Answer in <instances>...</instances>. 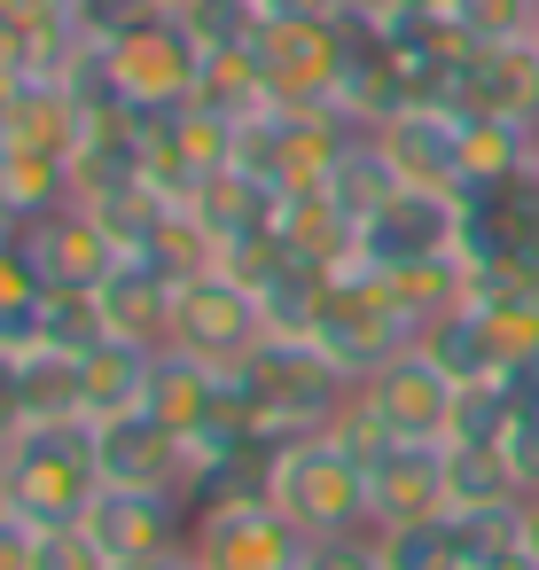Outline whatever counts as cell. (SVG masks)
Listing matches in <instances>:
<instances>
[{"label": "cell", "mask_w": 539, "mask_h": 570, "mask_svg": "<svg viewBox=\"0 0 539 570\" xmlns=\"http://www.w3.org/2000/svg\"><path fill=\"white\" fill-rule=\"evenodd\" d=\"M0 461H9V515L32 531H71L102 500L95 422H32Z\"/></svg>", "instance_id": "1"}, {"label": "cell", "mask_w": 539, "mask_h": 570, "mask_svg": "<svg viewBox=\"0 0 539 570\" xmlns=\"http://www.w3.org/2000/svg\"><path fill=\"white\" fill-rule=\"evenodd\" d=\"M243 391H251V414L290 445V438H313V430H336V414L352 406V367H336L313 336H266L243 367Z\"/></svg>", "instance_id": "2"}, {"label": "cell", "mask_w": 539, "mask_h": 570, "mask_svg": "<svg viewBox=\"0 0 539 570\" xmlns=\"http://www.w3.org/2000/svg\"><path fill=\"white\" fill-rule=\"evenodd\" d=\"M274 508H282L305 539L375 531V515H367V461H360L336 430L290 438L282 461H274Z\"/></svg>", "instance_id": "3"}, {"label": "cell", "mask_w": 539, "mask_h": 570, "mask_svg": "<svg viewBox=\"0 0 539 570\" xmlns=\"http://www.w3.org/2000/svg\"><path fill=\"white\" fill-rule=\"evenodd\" d=\"M461 258L484 289H539V173L461 188Z\"/></svg>", "instance_id": "4"}, {"label": "cell", "mask_w": 539, "mask_h": 570, "mask_svg": "<svg viewBox=\"0 0 539 570\" xmlns=\"http://www.w3.org/2000/svg\"><path fill=\"white\" fill-rule=\"evenodd\" d=\"M313 344L336 360V367H352V375H375L383 360H399L406 344H414V321H406V305L391 297V282L375 274V266H336L329 274V289H321V313H313Z\"/></svg>", "instance_id": "5"}, {"label": "cell", "mask_w": 539, "mask_h": 570, "mask_svg": "<svg viewBox=\"0 0 539 570\" xmlns=\"http://www.w3.org/2000/svg\"><path fill=\"white\" fill-rule=\"evenodd\" d=\"M453 399H461V383H453L445 367H430L414 344H406L399 360H383L375 375L352 383V414H360L383 445H445Z\"/></svg>", "instance_id": "6"}, {"label": "cell", "mask_w": 539, "mask_h": 570, "mask_svg": "<svg viewBox=\"0 0 539 570\" xmlns=\"http://www.w3.org/2000/svg\"><path fill=\"white\" fill-rule=\"evenodd\" d=\"M258 63H266L274 102L336 110L344 63H352V24H344V17H282V24L258 32Z\"/></svg>", "instance_id": "7"}, {"label": "cell", "mask_w": 539, "mask_h": 570, "mask_svg": "<svg viewBox=\"0 0 539 570\" xmlns=\"http://www.w3.org/2000/svg\"><path fill=\"white\" fill-rule=\"evenodd\" d=\"M258 344H266V313H258V297L235 274H188L173 289L165 352H188V360H212V367H243Z\"/></svg>", "instance_id": "8"}, {"label": "cell", "mask_w": 539, "mask_h": 570, "mask_svg": "<svg viewBox=\"0 0 539 570\" xmlns=\"http://www.w3.org/2000/svg\"><path fill=\"white\" fill-rule=\"evenodd\" d=\"M102 71H110V87H118L141 118H173V110H188V95H196L204 48L180 32V17H149V24H134L118 48H102Z\"/></svg>", "instance_id": "9"}, {"label": "cell", "mask_w": 539, "mask_h": 570, "mask_svg": "<svg viewBox=\"0 0 539 570\" xmlns=\"http://www.w3.org/2000/svg\"><path fill=\"white\" fill-rule=\"evenodd\" d=\"M95 461H102V484H134V492H196V445L149 414V406H126V414H102L95 422Z\"/></svg>", "instance_id": "10"}, {"label": "cell", "mask_w": 539, "mask_h": 570, "mask_svg": "<svg viewBox=\"0 0 539 570\" xmlns=\"http://www.w3.org/2000/svg\"><path fill=\"white\" fill-rule=\"evenodd\" d=\"M188 554L204 570H297L305 531L274 500H227V508H196Z\"/></svg>", "instance_id": "11"}, {"label": "cell", "mask_w": 539, "mask_h": 570, "mask_svg": "<svg viewBox=\"0 0 539 570\" xmlns=\"http://www.w3.org/2000/svg\"><path fill=\"white\" fill-rule=\"evenodd\" d=\"M438 250H461V196L399 188L383 212L360 219V266H375V274H399V266L438 258Z\"/></svg>", "instance_id": "12"}, {"label": "cell", "mask_w": 539, "mask_h": 570, "mask_svg": "<svg viewBox=\"0 0 539 570\" xmlns=\"http://www.w3.org/2000/svg\"><path fill=\"white\" fill-rule=\"evenodd\" d=\"M188 523L196 508L180 492H134V484H102L87 531L102 539L110 562H165V554H188Z\"/></svg>", "instance_id": "13"}, {"label": "cell", "mask_w": 539, "mask_h": 570, "mask_svg": "<svg viewBox=\"0 0 539 570\" xmlns=\"http://www.w3.org/2000/svg\"><path fill=\"white\" fill-rule=\"evenodd\" d=\"M383 157L399 165L406 188H438V196H461L469 173H461V110L453 102H406L399 118L375 126Z\"/></svg>", "instance_id": "14"}, {"label": "cell", "mask_w": 539, "mask_h": 570, "mask_svg": "<svg viewBox=\"0 0 539 570\" xmlns=\"http://www.w3.org/2000/svg\"><path fill=\"white\" fill-rule=\"evenodd\" d=\"M453 110H477V118H523L539 126V40H492V48H469L453 87H445Z\"/></svg>", "instance_id": "15"}, {"label": "cell", "mask_w": 539, "mask_h": 570, "mask_svg": "<svg viewBox=\"0 0 539 570\" xmlns=\"http://www.w3.org/2000/svg\"><path fill=\"white\" fill-rule=\"evenodd\" d=\"M367 515H375V531L445 515V445H383V453H367Z\"/></svg>", "instance_id": "16"}, {"label": "cell", "mask_w": 539, "mask_h": 570, "mask_svg": "<svg viewBox=\"0 0 539 570\" xmlns=\"http://www.w3.org/2000/svg\"><path fill=\"white\" fill-rule=\"evenodd\" d=\"M32 258H40V274L48 282H71V289H102V274L126 258L118 243H110V227L87 212V204H63V212H48L32 235Z\"/></svg>", "instance_id": "17"}, {"label": "cell", "mask_w": 539, "mask_h": 570, "mask_svg": "<svg viewBox=\"0 0 539 570\" xmlns=\"http://www.w3.org/2000/svg\"><path fill=\"white\" fill-rule=\"evenodd\" d=\"M173 274L157 266V258H118L110 274H102V313H110V336H134V344H157L165 352V336H173Z\"/></svg>", "instance_id": "18"}, {"label": "cell", "mask_w": 539, "mask_h": 570, "mask_svg": "<svg viewBox=\"0 0 539 570\" xmlns=\"http://www.w3.org/2000/svg\"><path fill=\"white\" fill-rule=\"evenodd\" d=\"M71 204V165L0 141V235H32L48 212Z\"/></svg>", "instance_id": "19"}, {"label": "cell", "mask_w": 539, "mask_h": 570, "mask_svg": "<svg viewBox=\"0 0 539 570\" xmlns=\"http://www.w3.org/2000/svg\"><path fill=\"white\" fill-rule=\"evenodd\" d=\"M274 227H282V243H290L297 258H313V266H352V258H360V219H352L329 188H290V196L274 204Z\"/></svg>", "instance_id": "20"}, {"label": "cell", "mask_w": 539, "mask_h": 570, "mask_svg": "<svg viewBox=\"0 0 539 570\" xmlns=\"http://www.w3.org/2000/svg\"><path fill=\"white\" fill-rule=\"evenodd\" d=\"M149 375H157V344H134V336H102L87 360H79V383H87V422L102 414H126L149 399Z\"/></svg>", "instance_id": "21"}, {"label": "cell", "mask_w": 539, "mask_h": 570, "mask_svg": "<svg viewBox=\"0 0 539 570\" xmlns=\"http://www.w3.org/2000/svg\"><path fill=\"white\" fill-rule=\"evenodd\" d=\"M414 352H422L430 367H445L453 383H500V375H508V360H500V344H492V328H484L477 305L430 321V328L414 336Z\"/></svg>", "instance_id": "22"}, {"label": "cell", "mask_w": 539, "mask_h": 570, "mask_svg": "<svg viewBox=\"0 0 539 570\" xmlns=\"http://www.w3.org/2000/svg\"><path fill=\"white\" fill-rule=\"evenodd\" d=\"M523 500L531 492L500 445H445V508L453 515H492V508H523Z\"/></svg>", "instance_id": "23"}, {"label": "cell", "mask_w": 539, "mask_h": 570, "mask_svg": "<svg viewBox=\"0 0 539 570\" xmlns=\"http://www.w3.org/2000/svg\"><path fill=\"white\" fill-rule=\"evenodd\" d=\"M40 305L48 274L24 235H0V352H40Z\"/></svg>", "instance_id": "24"}, {"label": "cell", "mask_w": 539, "mask_h": 570, "mask_svg": "<svg viewBox=\"0 0 539 570\" xmlns=\"http://www.w3.org/2000/svg\"><path fill=\"white\" fill-rule=\"evenodd\" d=\"M188 102H196V110H212V118H227V126L258 118V110L274 102L258 48H227V56H204V71H196V95H188Z\"/></svg>", "instance_id": "25"}, {"label": "cell", "mask_w": 539, "mask_h": 570, "mask_svg": "<svg viewBox=\"0 0 539 570\" xmlns=\"http://www.w3.org/2000/svg\"><path fill=\"white\" fill-rule=\"evenodd\" d=\"M531 141H539V126H523V118H477V110H461V173H469V188L531 173Z\"/></svg>", "instance_id": "26"}, {"label": "cell", "mask_w": 539, "mask_h": 570, "mask_svg": "<svg viewBox=\"0 0 539 570\" xmlns=\"http://www.w3.org/2000/svg\"><path fill=\"white\" fill-rule=\"evenodd\" d=\"M321 188H329V196H336V204H344L352 219H367V212H383V204H391V196H399L406 180H399V165L383 157V141H375V134L360 126V134L344 141V157L329 165V180H321Z\"/></svg>", "instance_id": "27"}, {"label": "cell", "mask_w": 539, "mask_h": 570, "mask_svg": "<svg viewBox=\"0 0 539 570\" xmlns=\"http://www.w3.org/2000/svg\"><path fill=\"white\" fill-rule=\"evenodd\" d=\"M102 336H110L102 289H71V282H48V305H40V352L87 360V352H95Z\"/></svg>", "instance_id": "28"}, {"label": "cell", "mask_w": 539, "mask_h": 570, "mask_svg": "<svg viewBox=\"0 0 539 570\" xmlns=\"http://www.w3.org/2000/svg\"><path fill=\"white\" fill-rule=\"evenodd\" d=\"M477 313H484V328H492L508 375H531V367H539V289H484Z\"/></svg>", "instance_id": "29"}, {"label": "cell", "mask_w": 539, "mask_h": 570, "mask_svg": "<svg viewBox=\"0 0 539 570\" xmlns=\"http://www.w3.org/2000/svg\"><path fill=\"white\" fill-rule=\"evenodd\" d=\"M24 406H32V422H87L79 360H63V352H24Z\"/></svg>", "instance_id": "30"}, {"label": "cell", "mask_w": 539, "mask_h": 570, "mask_svg": "<svg viewBox=\"0 0 539 570\" xmlns=\"http://www.w3.org/2000/svg\"><path fill=\"white\" fill-rule=\"evenodd\" d=\"M180 32H188L204 56L258 48V32H266V9H258V0H188V9H180Z\"/></svg>", "instance_id": "31"}, {"label": "cell", "mask_w": 539, "mask_h": 570, "mask_svg": "<svg viewBox=\"0 0 539 570\" xmlns=\"http://www.w3.org/2000/svg\"><path fill=\"white\" fill-rule=\"evenodd\" d=\"M469 48H492V40H539V0H453L445 9Z\"/></svg>", "instance_id": "32"}, {"label": "cell", "mask_w": 539, "mask_h": 570, "mask_svg": "<svg viewBox=\"0 0 539 570\" xmlns=\"http://www.w3.org/2000/svg\"><path fill=\"white\" fill-rule=\"evenodd\" d=\"M63 17H71V32L87 40V48H118L134 24H149V17H165L157 0H63Z\"/></svg>", "instance_id": "33"}, {"label": "cell", "mask_w": 539, "mask_h": 570, "mask_svg": "<svg viewBox=\"0 0 539 570\" xmlns=\"http://www.w3.org/2000/svg\"><path fill=\"white\" fill-rule=\"evenodd\" d=\"M297 570H383V547L375 531H329V539H305Z\"/></svg>", "instance_id": "34"}, {"label": "cell", "mask_w": 539, "mask_h": 570, "mask_svg": "<svg viewBox=\"0 0 539 570\" xmlns=\"http://www.w3.org/2000/svg\"><path fill=\"white\" fill-rule=\"evenodd\" d=\"M32 570H118V562L102 554V539L87 523H71V531H40V562Z\"/></svg>", "instance_id": "35"}, {"label": "cell", "mask_w": 539, "mask_h": 570, "mask_svg": "<svg viewBox=\"0 0 539 570\" xmlns=\"http://www.w3.org/2000/svg\"><path fill=\"white\" fill-rule=\"evenodd\" d=\"M500 453H508V469L523 476V492H539V399H531V391H523V406H516Z\"/></svg>", "instance_id": "36"}, {"label": "cell", "mask_w": 539, "mask_h": 570, "mask_svg": "<svg viewBox=\"0 0 539 570\" xmlns=\"http://www.w3.org/2000/svg\"><path fill=\"white\" fill-rule=\"evenodd\" d=\"M32 430V406H24V352H0V453Z\"/></svg>", "instance_id": "37"}, {"label": "cell", "mask_w": 539, "mask_h": 570, "mask_svg": "<svg viewBox=\"0 0 539 570\" xmlns=\"http://www.w3.org/2000/svg\"><path fill=\"white\" fill-rule=\"evenodd\" d=\"M40 562V531L17 523V515H0V570H32Z\"/></svg>", "instance_id": "38"}, {"label": "cell", "mask_w": 539, "mask_h": 570, "mask_svg": "<svg viewBox=\"0 0 539 570\" xmlns=\"http://www.w3.org/2000/svg\"><path fill=\"white\" fill-rule=\"evenodd\" d=\"M375 9H391V17H445L453 0H375Z\"/></svg>", "instance_id": "39"}, {"label": "cell", "mask_w": 539, "mask_h": 570, "mask_svg": "<svg viewBox=\"0 0 539 570\" xmlns=\"http://www.w3.org/2000/svg\"><path fill=\"white\" fill-rule=\"evenodd\" d=\"M523 554H531V562H539V492H531V500H523Z\"/></svg>", "instance_id": "40"}, {"label": "cell", "mask_w": 539, "mask_h": 570, "mask_svg": "<svg viewBox=\"0 0 539 570\" xmlns=\"http://www.w3.org/2000/svg\"><path fill=\"white\" fill-rule=\"evenodd\" d=\"M0 515H9V461H0Z\"/></svg>", "instance_id": "41"}, {"label": "cell", "mask_w": 539, "mask_h": 570, "mask_svg": "<svg viewBox=\"0 0 539 570\" xmlns=\"http://www.w3.org/2000/svg\"><path fill=\"white\" fill-rule=\"evenodd\" d=\"M157 9H165V17H180V9H188V0H157Z\"/></svg>", "instance_id": "42"}, {"label": "cell", "mask_w": 539, "mask_h": 570, "mask_svg": "<svg viewBox=\"0 0 539 570\" xmlns=\"http://www.w3.org/2000/svg\"><path fill=\"white\" fill-rule=\"evenodd\" d=\"M523 391H531V399H539V367H531V375H523Z\"/></svg>", "instance_id": "43"}, {"label": "cell", "mask_w": 539, "mask_h": 570, "mask_svg": "<svg viewBox=\"0 0 539 570\" xmlns=\"http://www.w3.org/2000/svg\"><path fill=\"white\" fill-rule=\"evenodd\" d=\"M173 570H204V562H196V554H180V562H173Z\"/></svg>", "instance_id": "44"}, {"label": "cell", "mask_w": 539, "mask_h": 570, "mask_svg": "<svg viewBox=\"0 0 539 570\" xmlns=\"http://www.w3.org/2000/svg\"><path fill=\"white\" fill-rule=\"evenodd\" d=\"M531 173H539V141H531Z\"/></svg>", "instance_id": "45"}]
</instances>
